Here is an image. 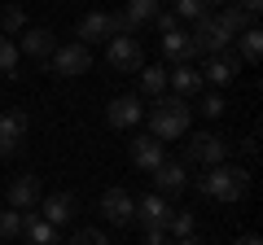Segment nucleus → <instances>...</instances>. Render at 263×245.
Listing matches in <instances>:
<instances>
[{
    "mask_svg": "<svg viewBox=\"0 0 263 245\" xmlns=\"http://www.w3.org/2000/svg\"><path fill=\"white\" fill-rule=\"evenodd\" d=\"M162 57L167 62H176V66H193V57H197V48H193V39H189V31H167L162 35Z\"/></svg>",
    "mask_w": 263,
    "mask_h": 245,
    "instance_id": "13",
    "label": "nucleus"
},
{
    "mask_svg": "<svg viewBox=\"0 0 263 245\" xmlns=\"http://www.w3.org/2000/svg\"><path fill=\"white\" fill-rule=\"evenodd\" d=\"M27 132H31V118L27 110H9L0 118V158H13V153L27 145Z\"/></svg>",
    "mask_w": 263,
    "mask_h": 245,
    "instance_id": "6",
    "label": "nucleus"
},
{
    "mask_svg": "<svg viewBox=\"0 0 263 245\" xmlns=\"http://www.w3.org/2000/svg\"><path fill=\"white\" fill-rule=\"evenodd\" d=\"M110 66L119 70V75H132V70H141L145 66V48H141V39L136 35H119V39H110Z\"/></svg>",
    "mask_w": 263,
    "mask_h": 245,
    "instance_id": "7",
    "label": "nucleus"
},
{
    "mask_svg": "<svg viewBox=\"0 0 263 245\" xmlns=\"http://www.w3.org/2000/svg\"><path fill=\"white\" fill-rule=\"evenodd\" d=\"M215 18H219V27H224L228 35H241V31H250V27H254V13L237 9V5H224V9H219Z\"/></svg>",
    "mask_w": 263,
    "mask_h": 245,
    "instance_id": "21",
    "label": "nucleus"
},
{
    "mask_svg": "<svg viewBox=\"0 0 263 245\" xmlns=\"http://www.w3.org/2000/svg\"><path fill=\"white\" fill-rule=\"evenodd\" d=\"M197 189L206 193V197H215V201H241L246 193H250V175H246L241 167L219 162V167H211L206 175L197 179Z\"/></svg>",
    "mask_w": 263,
    "mask_h": 245,
    "instance_id": "2",
    "label": "nucleus"
},
{
    "mask_svg": "<svg viewBox=\"0 0 263 245\" xmlns=\"http://www.w3.org/2000/svg\"><path fill=\"white\" fill-rule=\"evenodd\" d=\"M53 48H57V35L48 27H27V31H22V39H18V53L35 57V62H48Z\"/></svg>",
    "mask_w": 263,
    "mask_h": 245,
    "instance_id": "10",
    "label": "nucleus"
},
{
    "mask_svg": "<svg viewBox=\"0 0 263 245\" xmlns=\"http://www.w3.org/2000/svg\"><path fill=\"white\" fill-rule=\"evenodd\" d=\"M132 219H141L145 228H167V219H171V210H167V197H158V193L141 197V201H136V215H132Z\"/></svg>",
    "mask_w": 263,
    "mask_h": 245,
    "instance_id": "15",
    "label": "nucleus"
},
{
    "mask_svg": "<svg viewBox=\"0 0 263 245\" xmlns=\"http://www.w3.org/2000/svg\"><path fill=\"white\" fill-rule=\"evenodd\" d=\"M189 39H193L197 53H206V57H211V53H219V48H228V39H233V35L219 27L215 13H202V18L193 22V31H189Z\"/></svg>",
    "mask_w": 263,
    "mask_h": 245,
    "instance_id": "4",
    "label": "nucleus"
},
{
    "mask_svg": "<svg viewBox=\"0 0 263 245\" xmlns=\"http://www.w3.org/2000/svg\"><path fill=\"white\" fill-rule=\"evenodd\" d=\"M70 245H110V241H105L97 228H84V232H75V241H70Z\"/></svg>",
    "mask_w": 263,
    "mask_h": 245,
    "instance_id": "32",
    "label": "nucleus"
},
{
    "mask_svg": "<svg viewBox=\"0 0 263 245\" xmlns=\"http://www.w3.org/2000/svg\"><path fill=\"white\" fill-rule=\"evenodd\" d=\"M167 236H176V241L193 236V215H171L167 219Z\"/></svg>",
    "mask_w": 263,
    "mask_h": 245,
    "instance_id": "29",
    "label": "nucleus"
},
{
    "mask_svg": "<svg viewBox=\"0 0 263 245\" xmlns=\"http://www.w3.org/2000/svg\"><path fill=\"white\" fill-rule=\"evenodd\" d=\"M241 66H246V62L233 53V48H219V53L206 57V66L197 70V75H202V84H233Z\"/></svg>",
    "mask_w": 263,
    "mask_h": 245,
    "instance_id": "9",
    "label": "nucleus"
},
{
    "mask_svg": "<svg viewBox=\"0 0 263 245\" xmlns=\"http://www.w3.org/2000/svg\"><path fill=\"white\" fill-rule=\"evenodd\" d=\"M158 9H162V0H127V22L132 27H141V22H154L158 18Z\"/></svg>",
    "mask_w": 263,
    "mask_h": 245,
    "instance_id": "24",
    "label": "nucleus"
},
{
    "mask_svg": "<svg viewBox=\"0 0 263 245\" xmlns=\"http://www.w3.org/2000/svg\"><path fill=\"white\" fill-rule=\"evenodd\" d=\"M105 122L119 127V132H132V127L141 122V101H136V96H114V101L105 105Z\"/></svg>",
    "mask_w": 263,
    "mask_h": 245,
    "instance_id": "12",
    "label": "nucleus"
},
{
    "mask_svg": "<svg viewBox=\"0 0 263 245\" xmlns=\"http://www.w3.org/2000/svg\"><path fill=\"white\" fill-rule=\"evenodd\" d=\"M206 5H228V0H206Z\"/></svg>",
    "mask_w": 263,
    "mask_h": 245,
    "instance_id": "37",
    "label": "nucleus"
},
{
    "mask_svg": "<svg viewBox=\"0 0 263 245\" xmlns=\"http://www.w3.org/2000/svg\"><path fill=\"white\" fill-rule=\"evenodd\" d=\"M228 5H237V9H246V13H254V18L263 13V0H228Z\"/></svg>",
    "mask_w": 263,
    "mask_h": 245,
    "instance_id": "34",
    "label": "nucleus"
},
{
    "mask_svg": "<svg viewBox=\"0 0 263 245\" xmlns=\"http://www.w3.org/2000/svg\"><path fill=\"white\" fill-rule=\"evenodd\" d=\"M40 210H44V223L62 228V223H70V219H75V197H70V193H53V197L40 201Z\"/></svg>",
    "mask_w": 263,
    "mask_h": 245,
    "instance_id": "17",
    "label": "nucleus"
},
{
    "mask_svg": "<svg viewBox=\"0 0 263 245\" xmlns=\"http://www.w3.org/2000/svg\"><path fill=\"white\" fill-rule=\"evenodd\" d=\"M22 241L27 245H62V232H57L53 223H44V219H35L27 210V228H22Z\"/></svg>",
    "mask_w": 263,
    "mask_h": 245,
    "instance_id": "19",
    "label": "nucleus"
},
{
    "mask_svg": "<svg viewBox=\"0 0 263 245\" xmlns=\"http://www.w3.org/2000/svg\"><path fill=\"white\" fill-rule=\"evenodd\" d=\"M40 201H44L40 197V175H18L9 184V206L13 210H35Z\"/></svg>",
    "mask_w": 263,
    "mask_h": 245,
    "instance_id": "14",
    "label": "nucleus"
},
{
    "mask_svg": "<svg viewBox=\"0 0 263 245\" xmlns=\"http://www.w3.org/2000/svg\"><path fill=\"white\" fill-rule=\"evenodd\" d=\"M224 158H228V140L215 132H197L184 149V162H202V167H219Z\"/></svg>",
    "mask_w": 263,
    "mask_h": 245,
    "instance_id": "5",
    "label": "nucleus"
},
{
    "mask_svg": "<svg viewBox=\"0 0 263 245\" xmlns=\"http://www.w3.org/2000/svg\"><path fill=\"white\" fill-rule=\"evenodd\" d=\"M162 158H167L162 153V140H154V136H132V162L141 171H154Z\"/></svg>",
    "mask_w": 263,
    "mask_h": 245,
    "instance_id": "16",
    "label": "nucleus"
},
{
    "mask_svg": "<svg viewBox=\"0 0 263 245\" xmlns=\"http://www.w3.org/2000/svg\"><path fill=\"white\" fill-rule=\"evenodd\" d=\"M149 175H154V193H158V197H176V193L189 189V167H184V162H176V158H171V162L162 158Z\"/></svg>",
    "mask_w": 263,
    "mask_h": 245,
    "instance_id": "8",
    "label": "nucleus"
},
{
    "mask_svg": "<svg viewBox=\"0 0 263 245\" xmlns=\"http://www.w3.org/2000/svg\"><path fill=\"white\" fill-rule=\"evenodd\" d=\"M105 18H110V39H119V35H132V22H127V13H105Z\"/></svg>",
    "mask_w": 263,
    "mask_h": 245,
    "instance_id": "30",
    "label": "nucleus"
},
{
    "mask_svg": "<svg viewBox=\"0 0 263 245\" xmlns=\"http://www.w3.org/2000/svg\"><path fill=\"white\" fill-rule=\"evenodd\" d=\"M171 13H176V18L197 22L202 13H211V9H206V0H171Z\"/></svg>",
    "mask_w": 263,
    "mask_h": 245,
    "instance_id": "27",
    "label": "nucleus"
},
{
    "mask_svg": "<svg viewBox=\"0 0 263 245\" xmlns=\"http://www.w3.org/2000/svg\"><path fill=\"white\" fill-rule=\"evenodd\" d=\"M202 114H206V118H219V114H224V96L206 92V96H202Z\"/></svg>",
    "mask_w": 263,
    "mask_h": 245,
    "instance_id": "31",
    "label": "nucleus"
},
{
    "mask_svg": "<svg viewBox=\"0 0 263 245\" xmlns=\"http://www.w3.org/2000/svg\"><path fill=\"white\" fill-rule=\"evenodd\" d=\"M167 84H171V96H180V101H189L193 92H202V75H197L193 66H176V70H167Z\"/></svg>",
    "mask_w": 263,
    "mask_h": 245,
    "instance_id": "18",
    "label": "nucleus"
},
{
    "mask_svg": "<svg viewBox=\"0 0 263 245\" xmlns=\"http://www.w3.org/2000/svg\"><path fill=\"white\" fill-rule=\"evenodd\" d=\"M79 44H97V39H110V18L105 13H88L84 22H79Z\"/></svg>",
    "mask_w": 263,
    "mask_h": 245,
    "instance_id": "20",
    "label": "nucleus"
},
{
    "mask_svg": "<svg viewBox=\"0 0 263 245\" xmlns=\"http://www.w3.org/2000/svg\"><path fill=\"white\" fill-rule=\"evenodd\" d=\"M145 245H167V228H145Z\"/></svg>",
    "mask_w": 263,
    "mask_h": 245,
    "instance_id": "33",
    "label": "nucleus"
},
{
    "mask_svg": "<svg viewBox=\"0 0 263 245\" xmlns=\"http://www.w3.org/2000/svg\"><path fill=\"white\" fill-rule=\"evenodd\" d=\"M189 101H180V96H158V101L149 105V136L154 140H176V136L189 132Z\"/></svg>",
    "mask_w": 263,
    "mask_h": 245,
    "instance_id": "1",
    "label": "nucleus"
},
{
    "mask_svg": "<svg viewBox=\"0 0 263 245\" xmlns=\"http://www.w3.org/2000/svg\"><path fill=\"white\" fill-rule=\"evenodd\" d=\"M259 48H263V31H259V27L241 31V53H237V57H241V62H250V66H254V62H259Z\"/></svg>",
    "mask_w": 263,
    "mask_h": 245,
    "instance_id": "25",
    "label": "nucleus"
},
{
    "mask_svg": "<svg viewBox=\"0 0 263 245\" xmlns=\"http://www.w3.org/2000/svg\"><path fill=\"white\" fill-rule=\"evenodd\" d=\"M233 245H263V241H259V236H254V232H246V236H237Z\"/></svg>",
    "mask_w": 263,
    "mask_h": 245,
    "instance_id": "35",
    "label": "nucleus"
},
{
    "mask_svg": "<svg viewBox=\"0 0 263 245\" xmlns=\"http://www.w3.org/2000/svg\"><path fill=\"white\" fill-rule=\"evenodd\" d=\"M0 27L9 31V35H18V31H27V13H22L18 5H9V9L0 13Z\"/></svg>",
    "mask_w": 263,
    "mask_h": 245,
    "instance_id": "28",
    "label": "nucleus"
},
{
    "mask_svg": "<svg viewBox=\"0 0 263 245\" xmlns=\"http://www.w3.org/2000/svg\"><path fill=\"white\" fill-rule=\"evenodd\" d=\"M22 228H27V210H0V241H22Z\"/></svg>",
    "mask_w": 263,
    "mask_h": 245,
    "instance_id": "23",
    "label": "nucleus"
},
{
    "mask_svg": "<svg viewBox=\"0 0 263 245\" xmlns=\"http://www.w3.org/2000/svg\"><path fill=\"white\" fill-rule=\"evenodd\" d=\"M18 57H22V53H18V44L0 35V75H5V79L18 75Z\"/></svg>",
    "mask_w": 263,
    "mask_h": 245,
    "instance_id": "26",
    "label": "nucleus"
},
{
    "mask_svg": "<svg viewBox=\"0 0 263 245\" xmlns=\"http://www.w3.org/2000/svg\"><path fill=\"white\" fill-rule=\"evenodd\" d=\"M141 92L145 96H167V66H141Z\"/></svg>",
    "mask_w": 263,
    "mask_h": 245,
    "instance_id": "22",
    "label": "nucleus"
},
{
    "mask_svg": "<svg viewBox=\"0 0 263 245\" xmlns=\"http://www.w3.org/2000/svg\"><path fill=\"white\" fill-rule=\"evenodd\" d=\"M48 70L53 75H66V79H75V75H84V70H92V48L88 44H57L53 48V57H48Z\"/></svg>",
    "mask_w": 263,
    "mask_h": 245,
    "instance_id": "3",
    "label": "nucleus"
},
{
    "mask_svg": "<svg viewBox=\"0 0 263 245\" xmlns=\"http://www.w3.org/2000/svg\"><path fill=\"white\" fill-rule=\"evenodd\" d=\"M176 245H202V241H193V236H184V241H176Z\"/></svg>",
    "mask_w": 263,
    "mask_h": 245,
    "instance_id": "36",
    "label": "nucleus"
},
{
    "mask_svg": "<svg viewBox=\"0 0 263 245\" xmlns=\"http://www.w3.org/2000/svg\"><path fill=\"white\" fill-rule=\"evenodd\" d=\"M101 215L110 219V223H132V215H136V197H132L127 189H105Z\"/></svg>",
    "mask_w": 263,
    "mask_h": 245,
    "instance_id": "11",
    "label": "nucleus"
}]
</instances>
